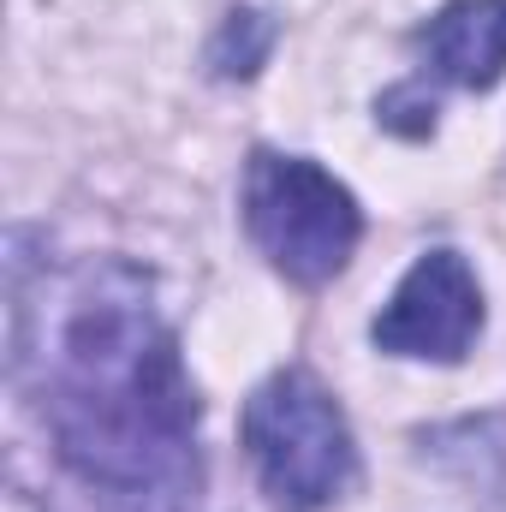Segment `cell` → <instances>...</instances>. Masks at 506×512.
<instances>
[{
    "label": "cell",
    "mask_w": 506,
    "mask_h": 512,
    "mask_svg": "<svg viewBox=\"0 0 506 512\" xmlns=\"http://www.w3.org/2000/svg\"><path fill=\"white\" fill-rule=\"evenodd\" d=\"M48 417L66 465L102 489L131 501H185L197 489V393L131 268L90 274L72 298Z\"/></svg>",
    "instance_id": "obj_1"
},
{
    "label": "cell",
    "mask_w": 506,
    "mask_h": 512,
    "mask_svg": "<svg viewBox=\"0 0 506 512\" xmlns=\"http://www.w3.org/2000/svg\"><path fill=\"white\" fill-rule=\"evenodd\" d=\"M245 453L274 512H322L358 477L352 429L310 370H280L251 393Z\"/></svg>",
    "instance_id": "obj_2"
},
{
    "label": "cell",
    "mask_w": 506,
    "mask_h": 512,
    "mask_svg": "<svg viewBox=\"0 0 506 512\" xmlns=\"http://www.w3.org/2000/svg\"><path fill=\"white\" fill-rule=\"evenodd\" d=\"M245 227L286 280L322 286L358 251L364 215H358L352 191L334 173H322L316 161L256 155L245 173Z\"/></svg>",
    "instance_id": "obj_3"
},
{
    "label": "cell",
    "mask_w": 506,
    "mask_h": 512,
    "mask_svg": "<svg viewBox=\"0 0 506 512\" xmlns=\"http://www.w3.org/2000/svg\"><path fill=\"white\" fill-rule=\"evenodd\" d=\"M376 346L393 358H435L459 364L483 334V286L459 251H429L411 262L399 292L376 316Z\"/></svg>",
    "instance_id": "obj_4"
},
{
    "label": "cell",
    "mask_w": 506,
    "mask_h": 512,
    "mask_svg": "<svg viewBox=\"0 0 506 512\" xmlns=\"http://www.w3.org/2000/svg\"><path fill=\"white\" fill-rule=\"evenodd\" d=\"M417 48L435 78L459 90H489L506 72V0H453L423 30Z\"/></svg>",
    "instance_id": "obj_5"
},
{
    "label": "cell",
    "mask_w": 506,
    "mask_h": 512,
    "mask_svg": "<svg viewBox=\"0 0 506 512\" xmlns=\"http://www.w3.org/2000/svg\"><path fill=\"white\" fill-rule=\"evenodd\" d=\"M251 24H256V12H233L227 36H221V48H215V66H221L227 78H233V72H239V78H251L256 66H262V54H268V24H262L256 36H245Z\"/></svg>",
    "instance_id": "obj_6"
}]
</instances>
